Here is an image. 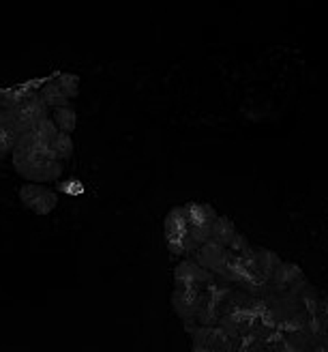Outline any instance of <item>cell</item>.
<instances>
[{
	"mask_svg": "<svg viewBox=\"0 0 328 352\" xmlns=\"http://www.w3.org/2000/svg\"><path fill=\"white\" fill-rule=\"evenodd\" d=\"M11 164L15 168V172L26 179V183H34V185H47L54 183L62 176V162L58 160H45V157H39L30 151H13L11 155Z\"/></svg>",
	"mask_w": 328,
	"mask_h": 352,
	"instance_id": "1",
	"label": "cell"
},
{
	"mask_svg": "<svg viewBox=\"0 0 328 352\" xmlns=\"http://www.w3.org/2000/svg\"><path fill=\"white\" fill-rule=\"evenodd\" d=\"M217 277L202 269L198 262H194L191 258H185L183 262L176 264L174 269V286L178 290H191V292H202L209 288Z\"/></svg>",
	"mask_w": 328,
	"mask_h": 352,
	"instance_id": "2",
	"label": "cell"
},
{
	"mask_svg": "<svg viewBox=\"0 0 328 352\" xmlns=\"http://www.w3.org/2000/svg\"><path fill=\"white\" fill-rule=\"evenodd\" d=\"M163 232H165L167 252L172 256H187L185 239H187V232H189V221H187V215H185V206H174L165 215Z\"/></svg>",
	"mask_w": 328,
	"mask_h": 352,
	"instance_id": "3",
	"label": "cell"
},
{
	"mask_svg": "<svg viewBox=\"0 0 328 352\" xmlns=\"http://www.w3.org/2000/svg\"><path fill=\"white\" fill-rule=\"evenodd\" d=\"M20 202L34 215H49L58 206V193L45 185L26 183L20 189Z\"/></svg>",
	"mask_w": 328,
	"mask_h": 352,
	"instance_id": "4",
	"label": "cell"
},
{
	"mask_svg": "<svg viewBox=\"0 0 328 352\" xmlns=\"http://www.w3.org/2000/svg\"><path fill=\"white\" fill-rule=\"evenodd\" d=\"M13 112H15V118H17V129H15L17 138L28 133V131H32L41 120L51 116L49 108L37 95H34L32 99H28L26 103H22L20 108H15Z\"/></svg>",
	"mask_w": 328,
	"mask_h": 352,
	"instance_id": "5",
	"label": "cell"
},
{
	"mask_svg": "<svg viewBox=\"0 0 328 352\" xmlns=\"http://www.w3.org/2000/svg\"><path fill=\"white\" fill-rule=\"evenodd\" d=\"M228 256H230L228 248H223V245H219L215 241H209V243L202 245V248L198 252H194L189 258H191L194 262H198L202 269H206V271H211L213 275H217L223 267H226Z\"/></svg>",
	"mask_w": 328,
	"mask_h": 352,
	"instance_id": "6",
	"label": "cell"
},
{
	"mask_svg": "<svg viewBox=\"0 0 328 352\" xmlns=\"http://www.w3.org/2000/svg\"><path fill=\"white\" fill-rule=\"evenodd\" d=\"M198 294L191 290H178L174 288L172 292V307H174L176 316L183 322H196V314H198Z\"/></svg>",
	"mask_w": 328,
	"mask_h": 352,
	"instance_id": "7",
	"label": "cell"
},
{
	"mask_svg": "<svg viewBox=\"0 0 328 352\" xmlns=\"http://www.w3.org/2000/svg\"><path fill=\"white\" fill-rule=\"evenodd\" d=\"M305 277L303 269L298 267V264L294 262H281V267L274 271L272 279H270V288L272 292H277V294H283L288 288H292L296 284V281H301Z\"/></svg>",
	"mask_w": 328,
	"mask_h": 352,
	"instance_id": "8",
	"label": "cell"
},
{
	"mask_svg": "<svg viewBox=\"0 0 328 352\" xmlns=\"http://www.w3.org/2000/svg\"><path fill=\"white\" fill-rule=\"evenodd\" d=\"M39 86L20 84V86H11V88H5V91H0V110H15V108H20L22 103H26L28 99H32L34 95H37Z\"/></svg>",
	"mask_w": 328,
	"mask_h": 352,
	"instance_id": "9",
	"label": "cell"
},
{
	"mask_svg": "<svg viewBox=\"0 0 328 352\" xmlns=\"http://www.w3.org/2000/svg\"><path fill=\"white\" fill-rule=\"evenodd\" d=\"M185 215L189 226H198V228H211L213 221L219 217L217 210L206 204V202H189L185 204Z\"/></svg>",
	"mask_w": 328,
	"mask_h": 352,
	"instance_id": "10",
	"label": "cell"
},
{
	"mask_svg": "<svg viewBox=\"0 0 328 352\" xmlns=\"http://www.w3.org/2000/svg\"><path fill=\"white\" fill-rule=\"evenodd\" d=\"M37 97L47 105L49 112L51 110H58V108H65V105H69L71 101H69L62 93V88L58 86L56 78H49L45 80L41 86H39V91H37Z\"/></svg>",
	"mask_w": 328,
	"mask_h": 352,
	"instance_id": "11",
	"label": "cell"
},
{
	"mask_svg": "<svg viewBox=\"0 0 328 352\" xmlns=\"http://www.w3.org/2000/svg\"><path fill=\"white\" fill-rule=\"evenodd\" d=\"M281 256L272 250H266V248H257V275L255 279L257 281H268L272 279L274 271L281 267Z\"/></svg>",
	"mask_w": 328,
	"mask_h": 352,
	"instance_id": "12",
	"label": "cell"
},
{
	"mask_svg": "<svg viewBox=\"0 0 328 352\" xmlns=\"http://www.w3.org/2000/svg\"><path fill=\"white\" fill-rule=\"evenodd\" d=\"M236 232L238 230H236V226L232 223V219L219 215L211 226V241L223 245V248H228V245L232 243V239L236 236Z\"/></svg>",
	"mask_w": 328,
	"mask_h": 352,
	"instance_id": "13",
	"label": "cell"
},
{
	"mask_svg": "<svg viewBox=\"0 0 328 352\" xmlns=\"http://www.w3.org/2000/svg\"><path fill=\"white\" fill-rule=\"evenodd\" d=\"M51 120H54V125L58 127L60 133L71 135L75 133V127H78V112L71 105H65V108L51 110Z\"/></svg>",
	"mask_w": 328,
	"mask_h": 352,
	"instance_id": "14",
	"label": "cell"
},
{
	"mask_svg": "<svg viewBox=\"0 0 328 352\" xmlns=\"http://www.w3.org/2000/svg\"><path fill=\"white\" fill-rule=\"evenodd\" d=\"M298 301H301V307H303L309 316H316V314L320 311V305H322V296H320V292L316 290V286L309 284V286L301 292Z\"/></svg>",
	"mask_w": 328,
	"mask_h": 352,
	"instance_id": "15",
	"label": "cell"
},
{
	"mask_svg": "<svg viewBox=\"0 0 328 352\" xmlns=\"http://www.w3.org/2000/svg\"><path fill=\"white\" fill-rule=\"evenodd\" d=\"M58 86L62 88V93L69 101H73L80 95V76L75 74H56L54 76Z\"/></svg>",
	"mask_w": 328,
	"mask_h": 352,
	"instance_id": "16",
	"label": "cell"
},
{
	"mask_svg": "<svg viewBox=\"0 0 328 352\" xmlns=\"http://www.w3.org/2000/svg\"><path fill=\"white\" fill-rule=\"evenodd\" d=\"M54 153H56V160L58 162H69L75 153V146H73V138L67 135V133H58V138L54 140Z\"/></svg>",
	"mask_w": 328,
	"mask_h": 352,
	"instance_id": "17",
	"label": "cell"
},
{
	"mask_svg": "<svg viewBox=\"0 0 328 352\" xmlns=\"http://www.w3.org/2000/svg\"><path fill=\"white\" fill-rule=\"evenodd\" d=\"M15 142H17V135L13 131L0 129V160H7L9 155H13Z\"/></svg>",
	"mask_w": 328,
	"mask_h": 352,
	"instance_id": "18",
	"label": "cell"
},
{
	"mask_svg": "<svg viewBox=\"0 0 328 352\" xmlns=\"http://www.w3.org/2000/svg\"><path fill=\"white\" fill-rule=\"evenodd\" d=\"M0 129H7V131H13L15 133V129H17V118H15V112L13 110H0Z\"/></svg>",
	"mask_w": 328,
	"mask_h": 352,
	"instance_id": "19",
	"label": "cell"
},
{
	"mask_svg": "<svg viewBox=\"0 0 328 352\" xmlns=\"http://www.w3.org/2000/svg\"><path fill=\"white\" fill-rule=\"evenodd\" d=\"M249 245H251V243L247 241V236H245V234L236 232V236H234V239H232V243L228 245V250H230L232 254H236V256H238V254H243V252L249 248Z\"/></svg>",
	"mask_w": 328,
	"mask_h": 352,
	"instance_id": "20",
	"label": "cell"
},
{
	"mask_svg": "<svg viewBox=\"0 0 328 352\" xmlns=\"http://www.w3.org/2000/svg\"><path fill=\"white\" fill-rule=\"evenodd\" d=\"M320 318L324 320V327H326V331H328V294L326 296H322V305H320Z\"/></svg>",
	"mask_w": 328,
	"mask_h": 352,
	"instance_id": "21",
	"label": "cell"
},
{
	"mask_svg": "<svg viewBox=\"0 0 328 352\" xmlns=\"http://www.w3.org/2000/svg\"><path fill=\"white\" fill-rule=\"evenodd\" d=\"M191 352H219V350H215V348H206V346H191Z\"/></svg>",
	"mask_w": 328,
	"mask_h": 352,
	"instance_id": "22",
	"label": "cell"
}]
</instances>
